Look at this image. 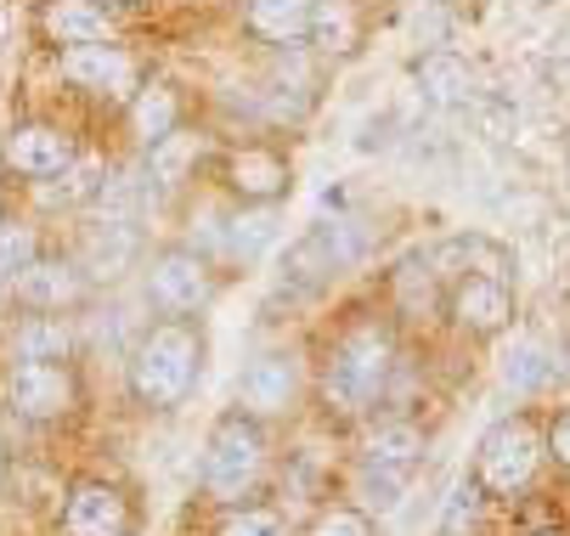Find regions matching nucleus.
Listing matches in <instances>:
<instances>
[{"mask_svg":"<svg viewBox=\"0 0 570 536\" xmlns=\"http://www.w3.org/2000/svg\"><path fill=\"white\" fill-rule=\"evenodd\" d=\"M537 457H542V440L525 418H509L498 424L492 435L480 440V457H474V480L498 497H514L531 475H537Z\"/></svg>","mask_w":570,"mask_h":536,"instance_id":"nucleus-7","label":"nucleus"},{"mask_svg":"<svg viewBox=\"0 0 570 536\" xmlns=\"http://www.w3.org/2000/svg\"><path fill=\"white\" fill-rule=\"evenodd\" d=\"M559 378V356L548 350V345H537V339H520L509 356H503V385L509 390H542V385H553Z\"/></svg>","mask_w":570,"mask_h":536,"instance_id":"nucleus-21","label":"nucleus"},{"mask_svg":"<svg viewBox=\"0 0 570 536\" xmlns=\"http://www.w3.org/2000/svg\"><path fill=\"white\" fill-rule=\"evenodd\" d=\"M548 457L559 469H570V407L553 418V429H548Z\"/></svg>","mask_w":570,"mask_h":536,"instance_id":"nucleus-29","label":"nucleus"},{"mask_svg":"<svg viewBox=\"0 0 570 536\" xmlns=\"http://www.w3.org/2000/svg\"><path fill=\"white\" fill-rule=\"evenodd\" d=\"M40 260V244H35V226L23 220H0V288H18V277Z\"/></svg>","mask_w":570,"mask_h":536,"instance_id":"nucleus-24","label":"nucleus"},{"mask_svg":"<svg viewBox=\"0 0 570 536\" xmlns=\"http://www.w3.org/2000/svg\"><path fill=\"white\" fill-rule=\"evenodd\" d=\"M362 226L351 215H334V220H316L288 244L283 255V288L288 294H316L328 288L334 277H345L356 260H362Z\"/></svg>","mask_w":570,"mask_h":536,"instance_id":"nucleus-3","label":"nucleus"},{"mask_svg":"<svg viewBox=\"0 0 570 536\" xmlns=\"http://www.w3.org/2000/svg\"><path fill=\"white\" fill-rule=\"evenodd\" d=\"M316 0H243V29L266 46H305Z\"/></svg>","mask_w":570,"mask_h":536,"instance_id":"nucleus-15","label":"nucleus"},{"mask_svg":"<svg viewBox=\"0 0 570 536\" xmlns=\"http://www.w3.org/2000/svg\"><path fill=\"white\" fill-rule=\"evenodd\" d=\"M209 294H215V271L198 249L153 255V266H147V305L153 311L187 317V311H198V305H209Z\"/></svg>","mask_w":570,"mask_h":536,"instance_id":"nucleus-8","label":"nucleus"},{"mask_svg":"<svg viewBox=\"0 0 570 536\" xmlns=\"http://www.w3.org/2000/svg\"><path fill=\"white\" fill-rule=\"evenodd\" d=\"M220 181H226V192L243 198V204H277V198L294 187V165H288V152H283V147L243 141V147L226 152Z\"/></svg>","mask_w":570,"mask_h":536,"instance_id":"nucleus-9","label":"nucleus"},{"mask_svg":"<svg viewBox=\"0 0 570 536\" xmlns=\"http://www.w3.org/2000/svg\"><path fill=\"white\" fill-rule=\"evenodd\" d=\"M390 361H395V345L379 322H356L334 350H328V367H322V401L334 413H367L390 378Z\"/></svg>","mask_w":570,"mask_h":536,"instance_id":"nucleus-1","label":"nucleus"},{"mask_svg":"<svg viewBox=\"0 0 570 536\" xmlns=\"http://www.w3.org/2000/svg\"><path fill=\"white\" fill-rule=\"evenodd\" d=\"M294 396H299V361L288 350L255 356L249 367H243V378H237V407L249 418H277V413L294 407Z\"/></svg>","mask_w":570,"mask_h":536,"instance_id":"nucleus-10","label":"nucleus"},{"mask_svg":"<svg viewBox=\"0 0 570 536\" xmlns=\"http://www.w3.org/2000/svg\"><path fill=\"white\" fill-rule=\"evenodd\" d=\"M277 238H283L277 204H243V215H232V220L220 226V249H226V260H243V266H255Z\"/></svg>","mask_w":570,"mask_h":536,"instance_id":"nucleus-17","label":"nucleus"},{"mask_svg":"<svg viewBox=\"0 0 570 536\" xmlns=\"http://www.w3.org/2000/svg\"><path fill=\"white\" fill-rule=\"evenodd\" d=\"M40 34L57 51H68V46L119 40V23H114V7H102V0H46L40 7Z\"/></svg>","mask_w":570,"mask_h":536,"instance_id":"nucleus-13","label":"nucleus"},{"mask_svg":"<svg viewBox=\"0 0 570 536\" xmlns=\"http://www.w3.org/2000/svg\"><path fill=\"white\" fill-rule=\"evenodd\" d=\"M542 536H548V530H542Z\"/></svg>","mask_w":570,"mask_h":536,"instance_id":"nucleus-31","label":"nucleus"},{"mask_svg":"<svg viewBox=\"0 0 570 536\" xmlns=\"http://www.w3.org/2000/svg\"><path fill=\"white\" fill-rule=\"evenodd\" d=\"M125 525H130L125 497L114 486H97V480L73 486V497L62 508V530L68 536H125Z\"/></svg>","mask_w":570,"mask_h":536,"instance_id":"nucleus-14","label":"nucleus"},{"mask_svg":"<svg viewBox=\"0 0 570 536\" xmlns=\"http://www.w3.org/2000/svg\"><path fill=\"white\" fill-rule=\"evenodd\" d=\"M57 73L73 86V91H86V97H108V102H130L136 86H141V73H136V57L119 46V40H102V46H68L57 51Z\"/></svg>","mask_w":570,"mask_h":536,"instance_id":"nucleus-6","label":"nucleus"},{"mask_svg":"<svg viewBox=\"0 0 570 536\" xmlns=\"http://www.w3.org/2000/svg\"><path fill=\"white\" fill-rule=\"evenodd\" d=\"M305 536H373V525H367L362 508H322Z\"/></svg>","mask_w":570,"mask_h":536,"instance_id":"nucleus-27","label":"nucleus"},{"mask_svg":"<svg viewBox=\"0 0 570 536\" xmlns=\"http://www.w3.org/2000/svg\"><path fill=\"white\" fill-rule=\"evenodd\" d=\"M102 7H153V0H102Z\"/></svg>","mask_w":570,"mask_h":536,"instance_id":"nucleus-30","label":"nucleus"},{"mask_svg":"<svg viewBox=\"0 0 570 536\" xmlns=\"http://www.w3.org/2000/svg\"><path fill=\"white\" fill-rule=\"evenodd\" d=\"M86 294V271L68 266V260H35L23 277H18V299L35 305V311H62Z\"/></svg>","mask_w":570,"mask_h":536,"instance_id":"nucleus-18","label":"nucleus"},{"mask_svg":"<svg viewBox=\"0 0 570 536\" xmlns=\"http://www.w3.org/2000/svg\"><path fill=\"white\" fill-rule=\"evenodd\" d=\"M480 519H485V486L480 480H463L446 497V514H441L435 536H480Z\"/></svg>","mask_w":570,"mask_h":536,"instance_id":"nucleus-25","label":"nucleus"},{"mask_svg":"<svg viewBox=\"0 0 570 536\" xmlns=\"http://www.w3.org/2000/svg\"><path fill=\"white\" fill-rule=\"evenodd\" d=\"M7 401L23 418H62L73 407V378L57 361H12L7 373Z\"/></svg>","mask_w":570,"mask_h":536,"instance_id":"nucleus-12","label":"nucleus"},{"mask_svg":"<svg viewBox=\"0 0 570 536\" xmlns=\"http://www.w3.org/2000/svg\"><path fill=\"white\" fill-rule=\"evenodd\" d=\"M68 350H73V334L62 317H29L12 334V361H68Z\"/></svg>","mask_w":570,"mask_h":536,"instance_id":"nucleus-20","label":"nucleus"},{"mask_svg":"<svg viewBox=\"0 0 570 536\" xmlns=\"http://www.w3.org/2000/svg\"><path fill=\"white\" fill-rule=\"evenodd\" d=\"M198 159V136L181 125L176 136H165L158 147H147V181H158V187H176L181 176H187V165Z\"/></svg>","mask_w":570,"mask_h":536,"instance_id":"nucleus-23","label":"nucleus"},{"mask_svg":"<svg viewBox=\"0 0 570 536\" xmlns=\"http://www.w3.org/2000/svg\"><path fill=\"white\" fill-rule=\"evenodd\" d=\"M261 464H266V435L249 413H226L209 440H204V492L220 497V503H237L261 480Z\"/></svg>","mask_w":570,"mask_h":536,"instance_id":"nucleus-4","label":"nucleus"},{"mask_svg":"<svg viewBox=\"0 0 570 536\" xmlns=\"http://www.w3.org/2000/svg\"><path fill=\"white\" fill-rule=\"evenodd\" d=\"M0 159H7L12 176H23L35 187H51L79 165V152H73L68 130H57L46 119H29V125H12L7 136H0Z\"/></svg>","mask_w":570,"mask_h":536,"instance_id":"nucleus-5","label":"nucleus"},{"mask_svg":"<svg viewBox=\"0 0 570 536\" xmlns=\"http://www.w3.org/2000/svg\"><path fill=\"white\" fill-rule=\"evenodd\" d=\"M125 113H130V136L141 147H158L165 136L181 130V91L170 80H141L136 97L125 102Z\"/></svg>","mask_w":570,"mask_h":536,"instance_id":"nucleus-16","label":"nucleus"},{"mask_svg":"<svg viewBox=\"0 0 570 536\" xmlns=\"http://www.w3.org/2000/svg\"><path fill=\"white\" fill-rule=\"evenodd\" d=\"M419 86H424L435 102H452V97L469 91V68H463L458 57H430V62L419 68Z\"/></svg>","mask_w":570,"mask_h":536,"instance_id":"nucleus-26","label":"nucleus"},{"mask_svg":"<svg viewBox=\"0 0 570 536\" xmlns=\"http://www.w3.org/2000/svg\"><path fill=\"white\" fill-rule=\"evenodd\" d=\"M356 29H362V23H356L351 0H316V18H311V40H305V46L340 57V51L356 46Z\"/></svg>","mask_w":570,"mask_h":536,"instance_id":"nucleus-22","label":"nucleus"},{"mask_svg":"<svg viewBox=\"0 0 570 536\" xmlns=\"http://www.w3.org/2000/svg\"><path fill=\"white\" fill-rule=\"evenodd\" d=\"M198 361H204V345H198L193 328H181V322L153 328L136 345V356H130V390H136V401L141 407H176L193 390Z\"/></svg>","mask_w":570,"mask_h":536,"instance_id":"nucleus-2","label":"nucleus"},{"mask_svg":"<svg viewBox=\"0 0 570 536\" xmlns=\"http://www.w3.org/2000/svg\"><path fill=\"white\" fill-rule=\"evenodd\" d=\"M419 464H424V429L419 424H384L367 440V457H362V469H379V475H395V480H413Z\"/></svg>","mask_w":570,"mask_h":536,"instance_id":"nucleus-19","label":"nucleus"},{"mask_svg":"<svg viewBox=\"0 0 570 536\" xmlns=\"http://www.w3.org/2000/svg\"><path fill=\"white\" fill-rule=\"evenodd\" d=\"M452 317L469 334H503L514 317V294L503 271H458L452 282Z\"/></svg>","mask_w":570,"mask_h":536,"instance_id":"nucleus-11","label":"nucleus"},{"mask_svg":"<svg viewBox=\"0 0 570 536\" xmlns=\"http://www.w3.org/2000/svg\"><path fill=\"white\" fill-rule=\"evenodd\" d=\"M220 536H288V525H283L272 508H237V514L220 525Z\"/></svg>","mask_w":570,"mask_h":536,"instance_id":"nucleus-28","label":"nucleus"}]
</instances>
